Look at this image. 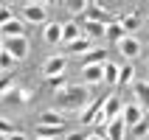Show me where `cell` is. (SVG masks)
<instances>
[{
  "mask_svg": "<svg viewBox=\"0 0 149 140\" xmlns=\"http://www.w3.org/2000/svg\"><path fill=\"white\" fill-rule=\"evenodd\" d=\"M3 50L11 53L14 62H23V59L28 56V50H31V42L25 39V37H14V39H6V42H3Z\"/></svg>",
  "mask_w": 149,
  "mask_h": 140,
  "instance_id": "obj_3",
  "label": "cell"
},
{
  "mask_svg": "<svg viewBox=\"0 0 149 140\" xmlns=\"http://www.w3.org/2000/svg\"><path fill=\"white\" fill-rule=\"evenodd\" d=\"M146 25H149V20H146Z\"/></svg>",
  "mask_w": 149,
  "mask_h": 140,
  "instance_id": "obj_39",
  "label": "cell"
},
{
  "mask_svg": "<svg viewBox=\"0 0 149 140\" xmlns=\"http://www.w3.org/2000/svg\"><path fill=\"white\" fill-rule=\"evenodd\" d=\"M101 104H104V95H99V98H93L90 104H87V107H84L82 112H79V121H82L84 126H90V123H93V118H96V115L101 112Z\"/></svg>",
  "mask_w": 149,
  "mask_h": 140,
  "instance_id": "obj_10",
  "label": "cell"
},
{
  "mask_svg": "<svg viewBox=\"0 0 149 140\" xmlns=\"http://www.w3.org/2000/svg\"><path fill=\"white\" fill-rule=\"evenodd\" d=\"M0 101H3V104H20V87H11V90H6L3 92V95H0Z\"/></svg>",
  "mask_w": 149,
  "mask_h": 140,
  "instance_id": "obj_24",
  "label": "cell"
},
{
  "mask_svg": "<svg viewBox=\"0 0 149 140\" xmlns=\"http://www.w3.org/2000/svg\"><path fill=\"white\" fill-rule=\"evenodd\" d=\"M132 90H135V104H138V107H149V81H135L132 84Z\"/></svg>",
  "mask_w": 149,
  "mask_h": 140,
  "instance_id": "obj_16",
  "label": "cell"
},
{
  "mask_svg": "<svg viewBox=\"0 0 149 140\" xmlns=\"http://www.w3.org/2000/svg\"><path fill=\"white\" fill-rule=\"evenodd\" d=\"M104 65H87V67H82V81H84V87L90 84V87H96V84H101L104 81V70H101Z\"/></svg>",
  "mask_w": 149,
  "mask_h": 140,
  "instance_id": "obj_9",
  "label": "cell"
},
{
  "mask_svg": "<svg viewBox=\"0 0 149 140\" xmlns=\"http://www.w3.org/2000/svg\"><path fill=\"white\" fill-rule=\"evenodd\" d=\"M84 140H104V134H96V132H90V134H87Z\"/></svg>",
  "mask_w": 149,
  "mask_h": 140,
  "instance_id": "obj_35",
  "label": "cell"
},
{
  "mask_svg": "<svg viewBox=\"0 0 149 140\" xmlns=\"http://www.w3.org/2000/svg\"><path fill=\"white\" fill-rule=\"evenodd\" d=\"M0 37H6V39H14V37H25V23L23 20H8L6 25H0Z\"/></svg>",
  "mask_w": 149,
  "mask_h": 140,
  "instance_id": "obj_11",
  "label": "cell"
},
{
  "mask_svg": "<svg viewBox=\"0 0 149 140\" xmlns=\"http://www.w3.org/2000/svg\"><path fill=\"white\" fill-rule=\"evenodd\" d=\"M0 50H3V39H0Z\"/></svg>",
  "mask_w": 149,
  "mask_h": 140,
  "instance_id": "obj_38",
  "label": "cell"
},
{
  "mask_svg": "<svg viewBox=\"0 0 149 140\" xmlns=\"http://www.w3.org/2000/svg\"><path fill=\"white\" fill-rule=\"evenodd\" d=\"M37 123H42V126H65V121H62V115H59L56 109H45Z\"/></svg>",
  "mask_w": 149,
  "mask_h": 140,
  "instance_id": "obj_20",
  "label": "cell"
},
{
  "mask_svg": "<svg viewBox=\"0 0 149 140\" xmlns=\"http://www.w3.org/2000/svg\"><path fill=\"white\" fill-rule=\"evenodd\" d=\"M14 79H11V76H6V79H0V95H3V92H6V90H11V87H14Z\"/></svg>",
  "mask_w": 149,
  "mask_h": 140,
  "instance_id": "obj_30",
  "label": "cell"
},
{
  "mask_svg": "<svg viewBox=\"0 0 149 140\" xmlns=\"http://www.w3.org/2000/svg\"><path fill=\"white\" fill-rule=\"evenodd\" d=\"M101 70H104V81L107 84H118V65L116 62H104Z\"/></svg>",
  "mask_w": 149,
  "mask_h": 140,
  "instance_id": "obj_23",
  "label": "cell"
},
{
  "mask_svg": "<svg viewBox=\"0 0 149 140\" xmlns=\"http://www.w3.org/2000/svg\"><path fill=\"white\" fill-rule=\"evenodd\" d=\"M0 134H14V123H11V121H8V118H0Z\"/></svg>",
  "mask_w": 149,
  "mask_h": 140,
  "instance_id": "obj_28",
  "label": "cell"
},
{
  "mask_svg": "<svg viewBox=\"0 0 149 140\" xmlns=\"http://www.w3.org/2000/svg\"><path fill=\"white\" fill-rule=\"evenodd\" d=\"M0 67H3V70H8V67H14V59H11V53H6V50H0Z\"/></svg>",
  "mask_w": 149,
  "mask_h": 140,
  "instance_id": "obj_29",
  "label": "cell"
},
{
  "mask_svg": "<svg viewBox=\"0 0 149 140\" xmlns=\"http://www.w3.org/2000/svg\"><path fill=\"white\" fill-rule=\"evenodd\" d=\"M42 39L48 42V45H59L62 42V23H45Z\"/></svg>",
  "mask_w": 149,
  "mask_h": 140,
  "instance_id": "obj_13",
  "label": "cell"
},
{
  "mask_svg": "<svg viewBox=\"0 0 149 140\" xmlns=\"http://www.w3.org/2000/svg\"><path fill=\"white\" fill-rule=\"evenodd\" d=\"M135 81V67L132 65H121L118 67V84H132Z\"/></svg>",
  "mask_w": 149,
  "mask_h": 140,
  "instance_id": "obj_22",
  "label": "cell"
},
{
  "mask_svg": "<svg viewBox=\"0 0 149 140\" xmlns=\"http://www.w3.org/2000/svg\"><path fill=\"white\" fill-rule=\"evenodd\" d=\"M118 23H121V28H124V34H130V37H132L135 31H138V28H141V17L135 14H127V17H121V20H118Z\"/></svg>",
  "mask_w": 149,
  "mask_h": 140,
  "instance_id": "obj_18",
  "label": "cell"
},
{
  "mask_svg": "<svg viewBox=\"0 0 149 140\" xmlns=\"http://www.w3.org/2000/svg\"><path fill=\"white\" fill-rule=\"evenodd\" d=\"M79 37H82V28H79V23H76V20L62 23V42H59V45H70V42H76Z\"/></svg>",
  "mask_w": 149,
  "mask_h": 140,
  "instance_id": "obj_12",
  "label": "cell"
},
{
  "mask_svg": "<svg viewBox=\"0 0 149 140\" xmlns=\"http://www.w3.org/2000/svg\"><path fill=\"white\" fill-rule=\"evenodd\" d=\"M20 14H23V23H28V25H45V20H48V6H45V3H25V6L20 8Z\"/></svg>",
  "mask_w": 149,
  "mask_h": 140,
  "instance_id": "obj_2",
  "label": "cell"
},
{
  "mask_svg": "<svg viewBox=\"0 0 149 140\" xmlns=\"http://www.w3.org/2000/svg\"><path fill=\"white\" fill-rule=\"evenodd\" d=\"M84 20L87 23H99V25H107L113 23V17H110V11L101 3H87V8H84Z\"/></svg>",
  "mask_w": 149,
  "mask_h": 140,
  "instance_id": "obj_6",
  "label": "cell"
},
{
  "mask_svg": "<svg viewBox=\"0 0 149 140\" xmlns=\"http://www.w3.org/2000/svg\"><path fill=\"white\" fill-rule=\"evenodd\" d=\"M121 109H124V101H121V95H104V104H101V115L107 118V123L113 121V118H121Z\"/></svg>",
  "mask_w": 149,
  "mask_h": 140,
  "instance_id": "obj_7",
  "label": "cell"
},
{
  "mask_svg": "<svg viewBox=\"0 0 149 140\" xmlns=\"http://www.w3.org/2000/svg\"><path fill=\"white\" fill-rule=\"evenodd\" d=\"M0 140H6V134H0Z\"/></svg>",
  "mask_w": 149,
  "mask_h": 140,
  "instance_id": "obj_37",
  "label": "cell"
},
{
  "mask_svg": "<svg viewBox=\"0 0 149 140\" xmlns=\"http://www.w3.org/2000/svg\"><path fill=\"white\" fill-rule=\"evenodd\" d=\"M54 104H56V112L65 109V112H82L87 104H90V92L84 84H68L65 90L54 92Z\"/></svg>",
  "mask_w": 149,
  "mask_h": 140,
  "instance_id": "obj_1",
  "label": "cell"
},
{
  "mask_svg": "<svg viewBox=\"0 0 149 140\" xmlns=\"http://www.w3.org/2000/svg\"><path fill=\"white\" fill-rule=\"evenodd\" d=\"M62 129H65V126H42V123H37V137L54 140V137H59V134H62Z\"/></svg>",
  "mask_w": 149,
  "mask_h": 140,
  "instance_id": "obj_21",
  "label": "cell"
},
{
  "mask_svg": "<svg viewBox=\"0 0 149 140\" xmlns=\"http://www.w3.org/2000/svg\"><path fill=\"white\" fill-rule=\"evenodd\" d=\"M31 95H34V92L28 90V87H20V104H25V101H31Z\"/></svg>",
  "mask_w": 149,
  "mask_h": 140,
  "instance_id": "obj_32",
  "label": "cell"
},
{
  "mask_svg": "<svg viewBox=\"0 0 149 140\" xmlns=\"http://www.w3.org/2000/svg\"><path fill=\"white\" fill-rule=\"evenodd\" d=\"M124 132H127V126L121 118H113L107 123V129H104V137L107 140H124Z\"/></svg>",
  "mask_w": 149,
  "mask_h": 140,
  "instance_id": "obj_14",
  "label": "cell"
},
{
  "mask_svg": "<svg viewBox=\"0 0 149 140\" xmlns=\"http://www.w3.org/2000/svg\"><path fill=\"white\" fill-rule=\"evenodd\" d=\"M65 6H68V11H73V14H79V11L84 14V8H87V0H70V3H65Z\"/></svg>",
  "mask_w": 149,
  "mask_h": 140,
  "instance_id": "obj_27",
  "label": "cell"
},
{
  "mask_svg": "<svg viewBox=\"0 0 149 140\" xmlns=\"http://www.w3.org/2000/svg\"><path fill=\"white\" fill-rule=\"evenodd\" d=\"M121 121H124L127 129H132L135 123L143 121V109L138 107V104H124V109H121Z\"/></svg>",
  "mask_w": 149,
  "mask_h": 140,
  "instance_id": "obj_8",
  "label": "cell"
},
{
  "mask_svg": "<svg viewBox=\"0 0 149 140\" xmlns=\"http://www.w3.org/2000/svg\"><path fill=\"white\" fill-rule=\"evenodd\" d=\"M6 140H28V137H25V134L23 132H14V134H8V137Z\"/></svg>",
  "mask_w": 149,
  "mask_h": 140,
  "instance_id": "obj_34",
  "label": "cell"
},
{
  "mask_svg": "<svg viewBox=\"0 0 149 140\" xmlns=\"http://www.w3.org/2000/svg\"><path fill=\"white\" fill-rule=\"evenodd\" d=\"M34 140H48V137H34Z\"/></svg>",
  "mask_w": 149,
  "mask_h": 140,
  "instance_id": "obj_36",
  "label": "cell"
},
{
  "mask_svg": "<svg viewBox=\"0 0 149 140\" xmlns=\"http://www.w3.org/2000/svg\"><path fill=\"white\" fill-rule=\"evenodd\" d=\"M8 20H14V14H11V8H6V6H0V25H6Z\"/></svg>",
  "mask_w": 149,
  "mask_h": 140,
  "instance_id": "obj_31",
  "label": "cell"
},
{
  "mask_svg": "<svg viewBox=\"0 0 149 140\" xmlns=\"http://www.w3.org/2000/svg\"><path fill=\"white\" fill-rule=\"evenodd\" d=\"M121 37H127V34H124V28H121V23H118V20H113V23H107V25H104V39L118 42Z\"/></svg>",
  "mask_w": 149,
  "mask_h": 140,
  "instance_id": "obj_19",
  "label": "cell"
},
{
  "mask_svg": "<svg viewBox=\"0 0 149 140\" xmlns=\"http://www.w3.org/2000/svg\"><path fill=\"white\" fill-rule=\"evenodd\" d=\"M130 132H132V137H143V134L149 132V121H146V118H143L141 123H135L132 129H130Z\"/></svg>",
  "mask_w": 149,
  "mask_h": 140,
  "instance_id": "obj_26",
  "label": "cell"
},
{
  "mask_svg": "<svg viewBox=\"0 0 149 140\" xmlns=\"http://www.w3.org/2000/svg\"><path fill=\"white\" fill-rule=\"evenodd\" d=\"M104 59H107V50H104V48H90L82 56V67H87V65H104Z\"/></svg>",
  "mask_w": 149,
  "mask_h": 140,
  "instance_id": "obj_15",
  "label": "cell"
},
{
  "mask_svg": "<svg viewBox=\"0 0 149 140\" xmlns=\"http://www.w3.org/2000/svg\"><path fill=\"white\" fill-rule=\"evenodd\" d=\"M65 50L68 53H76V56H84V53H87V50H90V39H87V37H79V39L76 42H70V45H65Z\"/></svg>",
  "mask_w": 149,
  "mask_h": 140,
  "instance_id": "obj_17",
  "label": "cell"
},
{
  "mask_svg": "<svg viewBox=\"0 0 149 140\" xmlns=\"http://www.w3.org/2000/svg\"><path fill=\"white\" fill-rule=\"evenodd\" d=\"M65 67H68V56H65V53L48 56V59H45V65H42V76H45V79H54V76H65Z\"/></svg>",
  "mask_w": 149,
  "mask_h": 140,
  "instance_id": "obj_4",
  "label": "cell"
},
{
  "mask_svg": "<svg viewBox=\"0 0 149 140\" xmlns=\"http://www.w3.org/2000/svg\"><path fill=\"white\" fill-rule=\"evenodd\" d=\"M116 45H118V53H121L124 59H138V56H141V50H143V45L135 39V37H130V34L121 37Z\"/></svg>",
  "mask_w": 149,
  "mask_h": 140,
  "instance_id": "obj_5",
  "label": "cell"
},
{
  "mask_svg": "<svg viewBox=\"0 0 149 140\" xmlns=\"http://www.w3.org/2000/svg\"><path fill=\"white\" fill-rule=\"evenodd\" d=\"M45 84H48L54 92H59V90H65L68 87V81H65V76H54V79H45Z\"/></svg>",
  "mask_w": 149,
  "mask_h": 140,
  "instance_id": "obj_25",
  "label": "cell"
},
{
  "mask_svg": "<svg viewBox=\"0 0 149 140\" xmlns=\"http://www.w3.org/2000/svg\"><path fill=\"white\" fill-rule=\"evenodd\" d=\"M84 137H87V134H84V132H70V134H68L65 140H84Z\"/></svg>",
  "mask_w": 149,
  "mask_h": 140,
  "instance_id": "obj_33",
  "label": "cell"
}]
</instances>
